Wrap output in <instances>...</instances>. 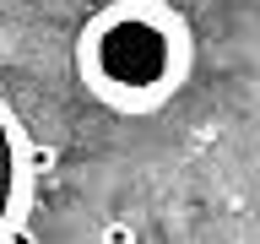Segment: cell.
I'll return each mask as SVG.
<instances>
[{
	"label": "cell",
	"mask_w": 260,
	"mask_h": 244,
	"mask_svg": "<svg viewBox=\"0 0 260 244\" xmlns=\"http://www.w3.org/2000/svg\"><path fill=\"white\" fill-rule=\"evenodd\" d=\"M195 65L190 22L168 0H114L81 27V87L114 114H157Z\"/></svg>",
	"instance_id": "cell-1"
}]
</instances>
